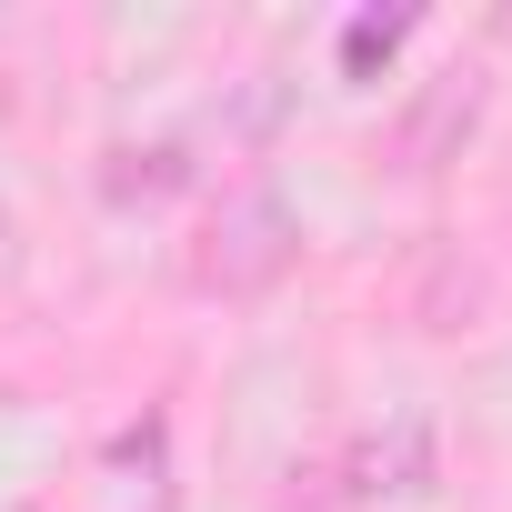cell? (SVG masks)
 <instances>
[{"label": "cell", "mask_w": 512, "mask_h": 512, "mask_svg": "<svg viewBox=\"0 0 512 512\" xmlns=\"http://www.w3.org/2000/svg\"><path fill=\"white\" fill-rule=\"evenodd\" d=\"M302 251V221L282 191H241L221 221H211V251H201V292H272Z\"/></svg>", "instance_id": "cell-1"}, {"label": "cell", "mask_w": 512, "mask_h": 512, "mask_svg": "<svg viewBox=\"0 0 512 512\" xmlns=\"http://www.w3.org/2000/svg\"><path fill=\"white\" fill-rule=\"evenodd\" d=\"M482 101H492V81H482L472 61L432 71V81H422V101H412V111H402V131H392V161H402V171H442V161H462V141L482 131Z\"/></svg>", "instance_id": "cell-2"}, {"label": "cell", "mask_w": 512, "mask_h": 512, "mask_svg": "<svg viewBox=\"0 0 512 512\" xmlns=\"http://www.w3.org/2000/svg\"><path fill=\"white\" fill-rule=\"evenodd\" d=\"M342 472H352L342 492H432V422H392V432L352 442Z\"/></svg>", "instance_id": "cell-3"}, {"label": "cell", "mask_w": 512, "mask_h": 512, "mask_svg": "<svg viewBox=\"0 0 512 512\" xmlns=\"http://www.w3.org/2000/svg\"><path fill=\"white\" fill-rule=\"evenodd\" d=\"M191 181V151L181 141H121L111 161H101V191L111 201H171Z\"/></svg>", "instance_id": "cell-4"}, {"label": "cell", "mask_w": 512, "mask_h": 512, "mask_svg": "<svg viewBox=\"0 0 512 512\" xmlns=\"http://www.w3.org/2000/svg\"><path fill=\"white\" fill-rule=\"evenodd\" d=\"M402 41H412V11H362V21L342 31V81H372Z\"/></svg>", "instance_id": "cell-5"}]
</instances>
